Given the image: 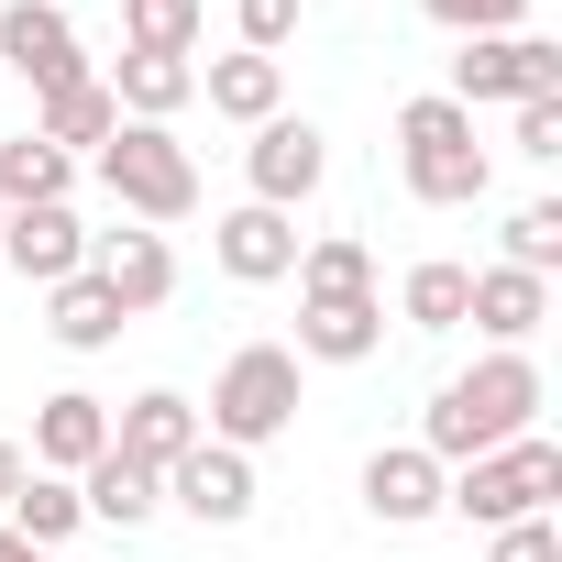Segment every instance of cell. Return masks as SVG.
<instances>
[{
  "label": "cell",
  "mask_w": 562,
  "mask_h": 562,
  "mask_svg": "<svg viewBox=\"0 0 562 562\" xmlns=\"http://www.w3.org/2000/svg\"><path fill=\"white\" fill-rule=\"evenodd\" d=\"M34 133L78 166V155H100L111 133H122V111H111V89L100 78H78V89H56V100H34Z\"/></svg>",
  "instance_id": "cell-21"
},
{
  "label": "cell",
  "mask_w": 562,
  "mask_h": 562,
  "mask_svg": "<svg viewBox=\"0 0 562 562\" xmlns=\"http://www.w3.org/2000/svg\"><path fill=\"white\" fill-rule=\"evenodd\" d=\"M0 562H56V551H34V540H23L12 518H0Z\"/></svg>",
  "instance_id": "cell-34"
},
{
  "label": "cell",
  "mask_w": 562,
  "mask_h": 562,
  "mask_svg": "<svg viewBox=\"0 0 562 562\" xmlns=\"http://www.w3.org/2000/svg\"><path fill=\"white\" fill-rule=\"evenodd\" d=\"M254 496H265V485H254V452H221V441H199V452L166 474V507H188L199 529H243Z\"/></svg>",
  "instance_id": "cell-12"
},
{
  "label": "cell",
  "mask_w": 562,
  "mask_h": 562,
  "mask_svg": "<svg viewBox=\"0 0 562 562\" xmlns=\"http://www.w3.org/2000/svg\"><path fill=\"white\" fill-rule=\"evenodd\" d=\"M78 507H89L100 529H144V518L166 507V474H144V463H122V452H100V463L78 474Z\"/></svg>",
  "instance_id": "cell-22"
},
{
  "label": "cell",
  "mask_w": 562,
  "mask_h": 562,
  "mask_svg": "<svg viewBox=\"0 0 562 562\" xmlns=\"http://www.w3.org/2000/svg\"><path fill=\"white\" fill-rule=\"evenodd\" d=\"M540 364L529 353H485V364H463L430 408H419V452L452 474V463H474V452H507L518 430H540Z\"/></svg>",
  "instance_id": "cell-1"
},
{
  "label": "cell",
  "mask_w": 562,
  "mask_h": 562,
  "mask_svg": "<svg viewBox=\"0 0 562 562\" xmlns=\"http://www.w3.org/2000/svg\"><path fill=\"white\" fill-rule=\"evenodd\" d=\"M210 254H221L232 288H276V276H299V221L243 199V210H221V221H210Z\"/></svg>",
  "instance_id": "cell-10"
},
{
  "label": "cell",
  "mask_w": 562,
  "mask_h": 562,
  "mask_svg": "<svg viewBox=\"0 0 562 562\" xmlns=\"http://www.w3.org/2000/svg\"><path fill=\"white\" fill-rule=\"evenodd\" d=\"M34 463H23V441H0V507H12V485H23Z\"/></svg>",
  "instance_id": "cell-33"
},
{
  "label": "cell",
  "mask_w": 562,
  "mask_h": 562,
  "mask_svg": "<svg viewBox=\"0 0 562 562\" xmlns=\"http://www.w3.org/2000/svg\"><path fill=\"white\" fill-rule=\"evenodd\" d=\"M463 299H474V265L430 254V265H408V288H397V321H408V331H463Z\"/></svg>",
  "instance_id": "cell-23"
},
{
  "label": "cell",
  "mask_w": 562,
  "mask_h": 562,
  "mask_svg": "<svg viewBox=\"0 0 562 562\" xmlns=\"http://www.w3.org/2000/svg\"><path fill=\"white\" fill-rule=\"evenodd\" d=\"M321 177H331V144H321V122H299V111H276V122H254V144H243V188H254V210H310L321 199Z\"/></svg>",
  "instance_id": "cell-7"
},
{
  "label": "cell",
  "mask_w": 562,
  "mask_h": 562,
  "mask_svg": "<svg viewBox=\"0 0 562 562\" xmlns=\"http://www.w3.org/2000/svg\"><path fill=\"white\" fill-rule=\"evenodd\" d=\"M199 100H210L221 122H243V133H254V122L288 111V56H243V45H232V56H210V67H199Z\"/></svg>",
  "instance_id": "cell-19"
},
{
  "label": "cell",
  "mask_w": 562,
  "mask_h": 562,
  "mask_svg": "<svg viewBox=\"0 0 562 562\" xmlns=\"http://www.w3.org/2000/svg\"><path fill=\"white\" fill-rule=\"evenodd\" d=\"M507 265H518V276H540V288L562 276V199H529V210L507 221Z\"/></svg>",
  "instance_id": "cell-28"
},
{
  "label": "cell",
  "mask_w": 562,
  "mask_h": 562,
  "mask_svg": "<svg viewBox=\"0 0 562 562\" xmlns=\"http://www.w3.org/2000/svg\"><path fill=\"white\" fill-rule=\"evenodd\" d=\"M0 265H12L23 288H67V276L89 265L78 210H67V199H45V210H0Z\"/></svg>",
  "instance_id": "cell-9"
},
{
  "label": "cell",
  "mask_w": 562,
  "mask_h": 562,
  "mask_svg": "<svg viewBox=\"0 0 562 562\" xmlns=\"http://www.w3.org/2000/svg\"><path fill=\"white\" fill-rule=\"evenodd\" d=\"M0 67H12L34 100L78 89V78H89V45H78V23H67V0H0Z\"/></svg>",
  "instance_id": "cell-8"
},
{
  "label": "cell",
  "mask_w": 562,
  "mask_h": 562,
  "mask_svg": "<svg viewBox=\"0 0 562 562\" xmlns=\"http://www.w3.org/2000/svg\"><path fill=\"white\" fill-rule=\"evenodd\" d=\"M111 452V397H89V386H56L45 408H34V474H89Z\"/></svg>",
  "instance_id": "cell-14"
},
{
  "label": "cell",
  "mask_w": 562,
  "mask_h": 562,
  "mask_svg": "<svg viewBox=\"0 0 562 562\" xmlns=\"http://www.w3.org/2000/svg\"><path fill=\"white\" fill-rule=\"evenodd\" d=\"M441 100H463V111H518V100H562V45L551 34H463V56H452V89Z\"/></svg>",
  "instance_id": "cell-6"
},
{
  "label": "cell",
  "mask_w": 562,
  "mask_h": 562,
  "mask_svg": "<svg viewBox=\"0 0 562 562\" xmlns=\"http://www.w3.org/2000/svg\"><path fill=\"white\" fill-rule=\"evenodd\" d=\"M199 34H210L199 0H122V45L133 56H199Z\"/></svg>",
  "instance_id": "cell-27"
},
{
  "label": "cell",
  "mask_w": 562,
  "mask_h": 562,
  "mask_svg": "<svg viewBox=\"0 0 562 562\" xmlns=\"http://www.w3.org/2000/svg\"><path fill=\"white\" fill-rule=\"evenodd\" d=\"M199 441H210V430H199V408H188L177 386H144L133 408H111V452H122V463H144V474H177Z\"/></svg>",
  "instance_id": "cell-11"
},
{
  "label": "cell",
  "mask_w": 562,
  "mask_h": 562,
  "mask_svg": "<svg viewBox=\"0 0 562 562\" xmlns=\"http://www.w3.org/2000/svg\"><path fill=\"white\" fill-rule=\"evenodd\" d=\"M551 496H562V441H551V430H518L507 452H474V463H452V474H441V507H452V518H474V529L540 518Z\"/></svg>",
  "instance_id": "cell-4"
},
{
  "label": "cell",
  "mask_w": 562,
  "mask_h": 562,
  "mask_svg": "<svg viewBox=\"0 0 562 562\" xmlns=\"http://www.w3.org/2000/svg\"><path fill=\"white\" fill-rule=\"evenodd\" d=\"M485 562H562V529H551V518H507V529L485 540Z\"/></svg>",
  "instance_id": "cell-32"
},
{
  "label": "cell",
  "mask_w": 562,
  "mask_h": 562,
  "mask_svg": "<svg viewBox=\"0 0 562 562\" xmlns=\"http://www.w3.org/2000/svg\"><path fill=\"white\" fill-rule=\"evenodd\" d=\"M0 518H12L34 551H56V540H78V529H89V507H78V485H67V474H23Z\"/></svg>",
  "instance_id": "cell-25"
},
{
  "label": "cell",
  "mask_w": 562,
  "mask_h": 562,
  "mask_svg": "<svg viewBox=\"0 0 562 562\" xmlns=\"http://www.w3.org/2000/svg\"><path fill=\"white\" fill-rule=\"evenodd\" d=\"M299 299H375V254H364L353 232L299 243Z\"/></svg>",
  "instance_id": "cell-26"
},
{
  "label": "cell",
  "mask_w": 562,
  "mask_h": 562,
  "mask_svg": "<svg viewBox=\"0 0 562 562\" xmlns=\"http://www.w3.org/2000/svg\"><path fill=\"white\" fill-rule=\"evenodd\" d=\"M89 166H100V188H111V199H122L144 232L199 210V155L177 144V122H122V133H111Z\"/></svg>",
  "instance_id": "cell-5"
},
{
  "label": "cell",
  "mask_w": 562,
  "mask_h": 562,
  "mask_svg": "<svg viewBox=\"0 0 562 562\" xmlns=\"http://www.w3.org/2000/svg\"><path fill=\"white\" fill-rule=\"evenodd\" d=\"M299 23H310V0H232L243 56H288V45H299Z\"/></svg>",
  "instance_id": "cell-29"
},
{
  "label": "cell",
  "mask_w": 562,
  "mask_h": 562,
  "mask_svg": "<svg viewBox=\"0 0 562 562\" xmlns=\"http://www.w3.org/2000/svg\"><path fill=\"white\" fill-rule=\"evenodd\" d=\"M551 321V288L518 265H474V299H463V331H485L496 353H529V331Z\"/></svg>",
  "instance_id": "cell-17"
},
{
  "label": "cell",
  "mask_w": 562,
  "mask_h": 562,
  "mask_svg": "<svg viewBox=\"0 0 562 562\" xmlns=\"http://www.w3.org/2000/svg\"><path fill=\"white\" fill-rule=\"evenodd\" d=\"M100 89H111L122 122H177V111L199 100V56H133V45H122Z\"/></svg>",
  "instance_id": "cell-18"
},
{
  "label": "cell",
  "mask_w": 562,
  "mask_h": 562,
  "mask_svg": "<svg viewBox=\"0 0 562 562\" xmlns=\"http://www.w3.org/2000/svg\"><path fill=\"white\" fill-rule=\"evenodd\" d=\"M299 364H375L386 353V299H299Z\"/></svg>",
  "instance_id": "cell-16"
},
{
  "label": "cell",
  "mask_w": 562,
  "mask_h": 562,
  "mask_svg": "<svg viewBox=\"0 0 562 562\" xmlns=\"http://www.w3.org/2000/svg\"><path fill=\"white\" fill-rule=\"evenodd\" d=\"M397 177H408V199L419 210H474L485 199V177H496V155L474 144V111L463 100H408L397 111Z\"/></svg>",
  "instance_id": "cell-2"
},
{
  "label": "cell",
  "mask_w": 562,
  "mask_h": 562,
  "mask_svg": "<svg viewBox=\"0 0 562 562\" xmlns=\"http://www.w3.org/2000/svg\"><path fill=\"white\" fill-rule=\"evenodd\" d=\"M89 276L122 299V321H144V310L177 299V243H166V232H100V243H89Z\"/></svg>",
  "instance_id": "cell-13"
},
{
  "label": "cell",
  "mask_w": 562,
  "mask_h": 562,
  "mask_svg": "<svg viewBox=\"0 0 562 562\" xmlns=\"http://www.w3.org/2000/svg\"><path fill=\"white\" fill-rule=\"evenodd\" d=\"M364 518H375V529H430V518H441V463H430L419 441L364 452Z\"/></svg>",
  "instance_id": "cell-15"
},
{
  "label": "cell",
  "mask_w": 562,
  "mask_h": 562,
  "mask_svg": "<svg viewBox=\"0 0 562 562\" xmlns=\"http://www.w3.org/2000/svg\"><path fill=\"white\" fill-rule=\"evenodd\" d=\"M45 331H56L67 353H111V342H122V299L100 288L89 265H78L67 288H45Z\"/></svg>",
  "instance_id": "cell-20"
},
{
  "label": "cell",
  "mask_w": 562,
  "mask_h": 562,
  "mask_svg": "<svg viewBox=\"0 0 562 562\" xmlns=\"http://www.w3.org/2000/svg\"><path fill=\"white\" fill-rule=\"evenodd\" d=\"M199 430H210L221 452H265V441H288V430H299V353H288V342H243V353L210 375Z\"/></svg>",
  "instance_id": "cell-3"
},
{
  "label": "cell",
  "mask_w": 562,
  "mask_h": 562,
  "mask_svg": "<svg viewBox=\"0 0 562 562\" xmlns=\"http://www.w3.org/2000/svg\"><path fill=\"white\" fill-rule=\"evenodd\" d=\"M78 188V166L45 144V133H12L0 144V210H45V199H67Z\"/></svg>",
  "instance_id": "cell-24"
},
{
  "label": "cell",
  "mask_w": 562,
  "mask_h": 562,
  "mask_svg": "<svg viewBox=\"0 0 562 562\" xmlns=\"http://www.w3.org/2000/svg\"><path fill=\"white\" fill-rule=\"evenodd\" d=\"M507 144H518L529 166H551V155H562V100H518V122H507Z\"/></svg>",
  "instance_id": "cell-31"
},
{
  "label": "cell",
  "mask_w": 562,
  "mask_h": 562,
  "mask_svg": "<svg viewBox=\"0 0 562 562\" xmlns=\"http://www.w3.org/2000/svg\"><path fill=\"white\" fill-rule=\"evenodd\" d=\"M441 34H529V0H419Z\"/></svg>",
  "instance_id": "cell-30"
}]
</instances>
